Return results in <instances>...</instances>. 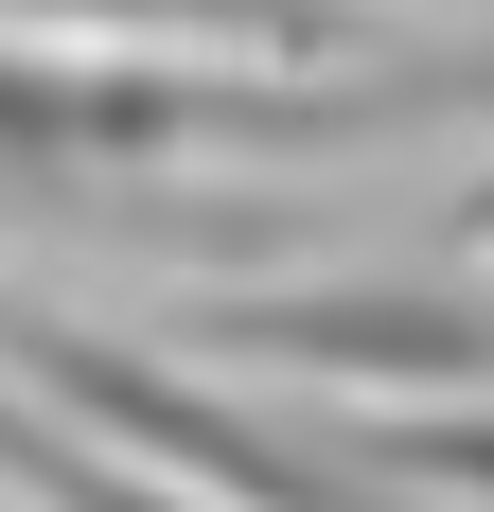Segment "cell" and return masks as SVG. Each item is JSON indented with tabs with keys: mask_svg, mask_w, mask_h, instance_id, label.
<instances>
[{
	"mask_svg": "<svg viewBox=\"0 0 494 512\" xmlns=\"http://www.w3.org/2000/svg\"><path fill=\"white\" fill-rule=\"evenodd\" d=\"M0 477H36V495H53V477H71V442H53V424L18 407V389H0Z\"/></svg>",
	"mask_w": 494,
	"mask_h": 512,
	"instance_id": "cell-3",
	"label": "cell"
},
{
	"mask_svg": "<svg viewBox=\"0 0 494 512\" xmlns=\"http://www.w3.org/2000/svg\"><path fill=\"white\" fill-rule=\"evenodd\" d=\"M230 142V89L177 53L106 36H0V195H71V177H142V159Z\"/></svg>",
	"mask_w": 494,
	"mask_h": 512,
	"instance_id": "cell-1",
	"label": "cell"
},
{
	"mask_svg": "<svg viewBox=\"0 0 494 512\" xmlns=\"http://www.w3.org/2000/svg\"><path fill=\"white\" fill-rule=\"evenodd\" d=\"M230 354H300V371H371V389H494V301L442 283H371V301H230L212 318Z\"/></svg>",
	"mask_w": 494,
	"mask_h": 512,
	"instance_id": "cell-2",
	"label": "cell"
}]
</instances>
